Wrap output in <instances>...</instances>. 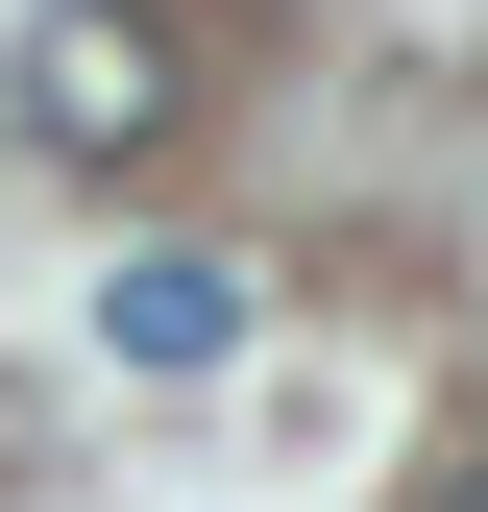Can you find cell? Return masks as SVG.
<instances>
[{
  "mask_svg": "<svg viewBox=\"0 0 488 512\" xmlns=\"http://www.w3.org/2000/svg\"><path fill=\"white\" fill-rule=\"evenodd\" d=\"M171 122H196L171 0H49V25H25V147H49V171H147Z\"/></svg>",
  "mask_w": 488,
  "mask_h": 512,
  "instance_id": "cell-1",
  "label": "cell"
},
{
  "mask_svg": "<svg viewBox=\"0 0 488 512\" xmlns=\"http://www.w3.org/2000/svg\"><path fill=\"white\" fill-rule=\"evenodd\" d=\"M98 342L122 366H220L244 342V269H220V244H122V269H98Z\"/></svg>",
  "mask_w": 488,
  "mask_h": 512,
  "instance_id": "cell-2",
  "label": "cell"
},
{
  "mask_svg": "<svg viewBox=\"0 0 488 512\" xmlns=\"http://www.w3.org/2000/svg\"><path fill=\"white\" fill-rule=\"evenodd\" d=\"M415 512H488V439H464V464H440V488H415Z\"/></svg>",
  "mask_w": 488,
  "mask_h": 512,
  "instance_id": "cell-3",
  "label": "cell"
}]
</instances>
